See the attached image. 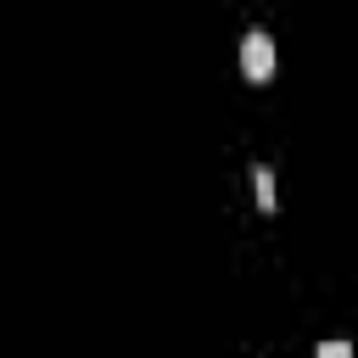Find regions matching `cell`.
<instances>
[{"mask_svg": "<svg viewBox=\"0 0 358 358\" xmlns=\"http://www.w3.org/2000/svg\"><path fill=\"white\" fill-rule=\"evenodd\" d=\"M241 67H246V78H257V84L274 73V39H268L263 28H252V34L241 39Z\"/></svg>", "mask_w": 358, "mask_h": 358, "instance_id": "6da1fadb", "label": "cell"}, {"mask_svg": "<svg viewBox=\"0 0 358 358\" xmlns=\"http://www.w3.org/2000/svg\"><path fill=\"white\" fill-rule=\"evenodd\" d=\"M252 179H257V201H263V213H274V173H268V168H252Z\"/></svg>", "mask_w": 358, "mask_h": 358, "instance_id": "7a4b0ae2", "label": "cell"}, {"mask_svg": "<svg viewBox=\"0 0 358 358\" xmlns=\"http://www.w3.org/2000/svg\"><path fill=\"white\" fill-rule=\"evenodd\" d=\"M319 358H352V347H347V341H324V347H319Z\"/></svg>", "mask_w": 358, "mask_h": 358, "instance_id": "3957f363", "label": "cell"}]
</instances>
